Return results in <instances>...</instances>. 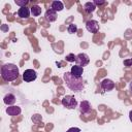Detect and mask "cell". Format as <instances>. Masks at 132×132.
Masks as SVG:
<instances>
[{"mask_svg":"<svg viewBox=\"0 0 132 132\" xmlns=\"http://www.w3.org/2000/svg\"><path fill=\"white\" fill-rule=\"evenodd\" d=\"M44 19H45L47 22H50V23L55 22V21L57 20V11H55V10L52 9V8L47 9V10L45 11V13H44Z\"/></svg>","mask_w":132,"mask_h":132,"instance_id":"obj_8","label":"cell"},{"mask_svg":"<svg viewBox=\"0 0 132 132\" xmlns=\"http://www.w3.org/2000/svg\"><path fill=\"white\" fill-rule=\"evenodd\" d=\"M71 74H73L74 76L76 77H81L82 73H84V68L81 66H78V65H74L71 67V70H70Z\"/></svg>","mask_w":132,"mask_h":132,"instance_id":"obj_11","label":"cell"},{"mask_svg":"<svg viewBox=\"0 0 132 132\" xmlns=\"http://www.w3.org/2000/svg\"><path fill=\"white\" fill-rule=\"evenodd\" d=\"M75 60H76V56L74 54H68L66 56V61L68 62H75Z\"/></svg>","mask_w":132,"mask_h":132,"instance_id":"obj_19","label":"cell"},{"mask_svg":"<svg viewBox=\"0 0 132 132\" xmlns=\"http://www.w3.org/2000/svg\"><path fill=\"white\" fill-rule=\"evenodd\" d=\"M124 65L125 66H132V58H130V59H126V60H124Z\"/></svg>","mask_w":132,"mask_h":132,"instance_id":"obj_20","label":"cell"},{"mask_svg":"<svg viewBox=\"0 0 132 132\" xmlns=\"http://www.w3.org/2000/svg\"><path fill=\"white\" fill-rule=\"evenodd\" d=\"M79 111L82 113V114H86V113H89L91 111V104L89 101H81L79 103Z\"/></svg>","mask_w":132,"mask_h":132,"instance_id":"obj_9","label":"cell"},{"mask_svg":"<svg viewBox=\"0 0 132 132\" xmlns=\"http://www.w3.org/2000/svg\"><path fill=\"white\" fill-rule=\"evenodd\" d=\"M129 90H130V92L132 93V80L130 81V85H129Z\"/></svg>","mask_w":132,"mask_h":132,"instance_id":"obj_24","label":"cell"},{"mask_svg":"<svg viewBox=\"0 0 132 132\" xmlns=\"http://www.w3.org/2000/svg\"><path fill=\"white\" fill-rule=\"evenodd\" d=\"M16 5H19L20 7H25L28 3H29V0H15L14 1Z\"/></svg>","mask_w":132,"mask_h":132,"instance_id":"obj_18","label":"cell"},{"mask_svg":"<svg viewBox=\"0 0 132 132\" xmlns=\"http://www.w3.org/2000/svg\"><path fill=\"white\" fill-rule=\"evenodd\" d=\"M3 101H4V103L6 104V105H12V104H14V102H15V96L13 95V94H11V93H8V94H6L5 96H4V98H3Z\"/></svg>","mask_w":132,"mask_h":132,"instance_id":"obj_13","label":"cell"},{"mask_svg":"<svg viewBox=\"0 0 132 132\" xmlns=\"http://www.w3.org/2000/svg\"><path fill=\"white\" fill-rule=\"evenodd\" d=\"M66 132H80V129L77 128V127H71V128H69Z\"/></svg>","mask_w":132,"mask_h":132,"instance_id":"obj_21","label":"cell"},{"mask_svg":"<svg viewBox=\"0 0 132 132\" xmlns=\"http://www.w3.org/2000/svg\"><path fill=\"white\" fill-rule=\"evenodd\" d=\"M30 12H31V10H30L27 6H25V7H20V9H19V11H18V15H19L21 19H28V18L30 16Z\"/></svg>","mask_w":132,"mask_h":132,"instance_id":"obj_10","label":"cell"},{"mask_svg":"<svg viewBox=\"0 0 132 132\" xmlns=\"http://www.w3.org/2000/svg\"><path fill=\"white\" fill-rule=\"evenodd\" d=\"M22 109L20 106H9L6 108V113H8V116H19L21 113Z\"/></svg>","mask_w":132,"mask_h":132,"instance_id":"obj_12","label":"cell"},{"mask_svg":"<svg viewBox=\"0 0 132 132\" xmlns=\"http://www.w3.org/2000/svg\"><path fill=\"white\" fill-rule=\"evenodd\" d=\"M67 31H68V33H70V34H74V33H76V31H77V27H76V25H74V24H70V25L68 26V28H67Z\"/></svg>","mask_w":132,"mask_h":132,"instance_id":"obj_17","label":"cell"},{"mask_svg":"<svg viewBox=\"0 0 132 132\" xmlns=\"http://www.w3.org/2000/svg\"><path fill=\"white\" fill-rule=\"evenodd\" d=\"M75 62H76V65L81 66V67L84 68V66H87V65L89 64V62H90V58H89V56H88L87 54H85V53H80V54H78V55L76 56V60H75Z\"/></svg>","mask_w":132,"mask_h":132,"instance_id":"obj_4","label":"cell"},{"mask_svg":"<svg viewBox=\"0 0 132 132\" xmlns=\"http://www.w3.org/2000/svg\"><path fill=\"white\" fill-rule=\"evenodd\" d=\"M100 87H101V89H102L103 91H105V92L111 91V90L114 89V82H113L111 79H109V78H104V79L101 80Z\"/></svg>","mask_w":132,"mask_h":132,"instance_id":"obj_7","label":"cell"},{"mask_svg":"<svg viewBox=\"0 0 132 132\" xmlns=\"http://www.w3.org/2000/svg\"><path fill=\"white\" fill-rule=\"evenodd\" d=\"M1 30L4 31V32L8 31V26H7V25H2V26H1Z\"/></svg>","mask_w":132,"mask_h":132,"instance_id":"obj_23","label":"cell"},{"mask_svg":"<svg viewBox=\"0 0 132 132\" xmlns=\"http://www.w3.org/2000/svg\"><path fill=\"white\" fill-rule=\"evenodd\" d=\"M52 9H54L55 11H61L64 8V4L61 1H53L52 2Z\"/></svg>","mask_w":132,"mask_h":132,"instance_id":"obj_15","label":"cell"},{"mask_svg":"<svg viewBox=\"0 0 132 132\" xmlns=\"http://www.w3.org/2000/svg\"><path fill=\"white\" fill-rule=\"evenodd\" d=\"M37 77V73L35 70L33 69H26L23 73V79L27 82H30V81H33L35 80Z\"/></svg>","mask_w":132,"mask_h":132,"instance_id":"obj_5","label":"cell"},{"mask_svg":"<svg viewBox=\"0 0 132 132\" xmlns=\"http://www.w3.org/2000/svg\"><path fill=\"white\" fill-rule=\"evenodd\" d=\"M30 10H31V13L33 14V16H38L41 13V7L39 5H33Z\"/></svg>","mask_w":132,"mask_h":132,"instance_id":"obj_16","label":"cell"},{"mask_svg":"<svg viewBox=\"0 0 132 132\" xmlns=\"http://www.w3.org/2000/svg\"><path fill=\"white\" fill-rule=\"evenodd\" d=\"M84 9L87 13H92L96 9V5L93 2H87L84 4Z\"/></svg>","mask_w":132,"mask_h":132,"instance_id":"obj_14","label":"cell"},{"mask_svg":"<svg viewBox=\"0 0 132 132\" xmlns=\"http://www.w3.org/2000/svg\"><path fill=\"white\" fill-rule=\"evenodd\" d=\"M86 28L91 33H97L99 31V23L95 20H89L86 23Z\"/></svg>","mask_w":132,"mask_h":132,"instance_id":"obj_6","label":"cell"},{"mask_svg":"<svg viewBox=\"0 0 132 132\" xmlns=\"http://www.w3.org/2000/svg\"><path fill=\"white\" fill-rule=\"evenodd\" d=\"M129 119L132 122V110H130V112H129Z\"/></svg>","mask_w":132,"mask_h":132,"instance_id":"obj_25","label":"cell"},{"mask_svg":"<svg viewBox=\"0 0 132 132\" xmlns=\"http://www.w3.org/2000/svg\"><path fill=\"white\" fill-rule=\"evenodd\" d=\"M93 3H94L95 5H102V4L105 3V1H103V0H94Z\"/></svg>","mask_w":132,"mask_h":132,"instance_id":"obj_22","label":"cell"},{"mask_svg":"<svg viewBox=\"0 0 132 132\" xmlns=\"http://www.w3.org/2000/svg\"><path fill=\"white\" fill-rule=\"evenodd\" d=\"M63 78L67 85V87L74 92H79L85 88V84L81 77H76L71 72H65L63 74Z\"/></svg>","mask_w":132,"mask_h":132,"instance_id":"obj_1","label":"cell"},{"mask_svg":"<svg viewBox=\"0 0 132 132\" xmlns=\"http://www.w3.org/2000/svg\"><path fill=\"white\" fill-rule=\"evenodd\" d=\"M61 102H62V105L68 109H74L77 106V101L75 97L72 95H66L65 97H63Z\"/></svg>","mask_w":132,"mask_h":132,"instance_id":"obj_3","label":"cell"},{"mask_svg":"<svg viewBox=\"0 0 132 132\" xmlns=\"http://www.w3.org/2000/svg\"><path fill=\"white\" fill-rule=\"evenodd\" d=\"M1 76L6 81H13L19 77V68L13 63L4 64L1 67Z\"/></svg>","mask_w":132,"mask_h":132,"instance_id":"obj_2","label":"cell"},{"mask_svg":"<svg viewBox=\"0 0 132 132\" xmlns=\"http://www.w3.org/2000/svg\"><path fill=\"white\" fill-rule=\"evenodd\" d=\"M57 65H58V67H61V66H60V65H61L60 62H57Z\"/></svg>","mask_w":132,"mask_h":132,"instance_id":"obj_26","label":"cell"}]
</instances>
